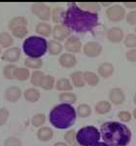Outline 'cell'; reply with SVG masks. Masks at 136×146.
Masks as SVG:
<instances>
[{
	"mask_svg": "<svg viewBox=\"0 0 136 146\" xmlns=\"http://www.w3.org/2000/svg\"><path fill=\"white\" fill-rule=\"evenodd\" d=\"M123 43L127 48H136V34H127L123 39Z\"/></svg>",
	"mask_w": 136,
	"mask_h": 146,
	"instance_id": "d590c367",
	"label": "cell"
},
{
	"mask_svg": "<svg viewBox=\"0 0 136 146\" xmlns=\"http://www.w3.org/2000/svg\"><path fill=\"white\" fill-rule=\"evenodd\" d=\"M110 3H102V5H105V6H107V5H109Z\"/></svg>",
	"mask_w": 136,
	"mask_h": 146,
	"instance_id": "f907efd6",
	"label": "cell"
},
{
	"mask_svg": "<svg viewBox=\"0 0 136 146\" xmlns=\"http://www.w3.org/2000/svg\"><path fill=\"white\" fill-rule=\"evenodd\" d=\"M132 117H134V119H136V108H134L132 111Z\"/></svg>",
	"mask_w": 136,
	"mask_h": 146,
	"instance_id": "c3c4849f",
	"label": "cell"
},
{
	"mask_svg": "<svg viewBox=\"0 0 136 146\" xmlns=\"http://www.w3.org/2000/svg\"><path fill=\"white\" fill-rule=\"evenodd\" d=\"M64 16H65V10L63 8H61V7H54V8L52 10L51 19H53V21L54 23L62 24Z\"/></svg>",
	"mask_w": 136,
	"mask_h": 146,
	"instance_id": "7402d4cb",
	"label": "cell"
},
{
	"mask_svg": "<svg viewBox=\"0 0 136 146\" xmlns=\"http://www.w3.org/2000/svg\"><path fill=\"white\" fill-rule=\"evenodd\" d=\"M63 48H65L68 52H73V53L80 52L82 49V42L77 37L71 36L65 40Z\"/></svg>",
	"mask_w": 136,
	"mask_h": 146,
	"instance_id": "7c38bea8",
	"label": "cell"
},
{
	"mask_svg": "<svg viewBox=\"0 0 136 146\" xmlns=\"http://www.w3.org/2000/svg\"><path fill=\"white\" fill-rule=\"evenodd\" d=\"M54 87L58 91H71L73 89V85L68 78H61L56 82V86Z\"/></svg>",
	"mask_w": 136,
	"mask_h": 146,
	"instance_id": "484cf974",
	"label": "cell"
},
{
	"mask_svg": "<svg viewBox=\"0 0 136 146\" xmlns=\"http://www.w3.org/2000/svg\"><path fill=\"white\" fill-rule=\"evenodd\" d=\"M100 132L94 126H86L81 128L76 135V140L81 146H92L99 141Z\"/></svg>",
	"mask_w": 136,
	"mask_h": 146,
	"instance_id": "5b68a950",
	"label": "cell"
},
{
	"mask_svg": "<svg viewBox=\"0 0 136 146\" xmlns=\"http://www.w3.org/2000/svg\"><path fill=\"white\" fill-rule=\"evenodd\" d=\"M127 16L125 10L123 6L118 4L112 5V6L108 7V9L106 10V17L110 21L113 22H119L122 21L123 19Z\"/></svg>",
	"mask_w": 136,
	"mask_h": 146,
	"instance_id": "8992f818",
	"label": "cell"
},
{
	"mask_svg": "<svg viewBox=\"0 0 136 146\" xmlns=\"http://www.w3.org/2000/svg\"><path fill=\"white\" fill-rule=\"evenodd\" d=\"M127 22L129 25H136V10L129 12L127 16H125Z\"/></svg>",
	"mask_w": 136,
	"mask_h": 146,
	"instance_id": "7bdbcfd3",
	"label": "cell"
},
{
	"mask_svg": "<svg viewBox=\"0 0 136 146\" xmlns=\"http://www.w3.org/2000/svg\"><path fill=\"white\" fill-rule=\"evenodd\" d=\"M123 6L129 9H135L136 8V2H125Z\"/></svg>",
	"mask_w": 136,
	"mask_h": 146,
	"instance_id": "f6af8a7d",
	"label": "cell"
},
{
	"mask_svg": "<svg viewBox=\"0 0 136 146\" xmlns=\"http://www.w3.org/2000/svg\"><path fill=\"white\" fill-rule=\"evenodd\" d=\"M84 78L86 84H88L91 87H94L99 83V76L93 72H85L84 73Z\"/></svg>",
	"mask_w": 136,
	"mask_h": 146,
	"instance_id": "4316f807",
	"label": "cell"
},
{
	"mask_svg": "<svg viewBox=\"0 0 136 146\" xmlns=\"http://www.w3.org/2000/svg\"><path fill=\"white\" fill-rule=\"evenodd\" d=\"M58 61L60 66H62L63 68L66 69L74 68L77 65V58L72 53H62L60 55V57H59Z\"/></svg>",
	"mask_w": 136,
	"mask_h": 146,
	"instance_id": "9a60e30c",
	"label": "cell"
},
{
	"mask_svg": "<svg viewBox=\"0 0 136 146\" xmlns=\"http://www.w3.org/2000/svg\"><path fill=\"white\" fill-rule=\"evenodd\" d=\"M9 115L10 112L6 108H0V126L4 125L7 122Z\"/></svg>",
	"mask_w": 136,
	"mask_h": 146,
	"instance_id": "60d3db41",
	"label": "cell"
},
{
	"mask_svg": "<svg viewBox=\"0 0 136 146\" xmlns=\"http://www.w3.org/2000/svg\"><path fill=\"white\" fill-rule=\"evenodd\" d=\"M54 146H69L66 142H61V141H58V142H56L54 144Z\"/></svg>",
	"mask_w": 136,
	"mask_h": 146,
	"instance_id": "bcb514c9",
	"label": "cell"
},
{
	"mask_svg": "<svg viewBox=\"0 0 136 146\" xmlns=\"http://www.w3.org/2000/svg\"><path fill=\"white\" fill-rule=\"evenodd\" d=\"M21 48H18V46H13V48H7L2 53L1 58L3 61H7V62L10 63H15L17 61H19V59L21 58Z\"/></svg>",
	"mask_w": 136,
	"mask_h": 146,
	"instance_id": "30bf717a",
	"label": "cell"
},
{
	"mask_svg": "<svg viewBox=\"0 0 136 146\" xmlns=\"http://www.w3.org/2000/svg\"><path fill=\"white\" fill-rule=\"evenodd\" d=\"M64 140L68 145H74L76 140V133L74 130H69L64 133Z\"/></svg>",
	"mask_w": 136,
	"mask_h": 146,
	"instance_id": "f35d334b",
	"label": "cell"
},
{
	"mask_svg": "<svg viewBox=\"0 0 136 146\" xmlns=\"http://www.w3.org/2000/svg\"><path fill=\"white\" fill-rule=\"evenodd\" d=\"M0 53H1V46H0Z\"/></svg>",
	"mask_w": 136,
	"mask_h": 146,
	"instance_id": "f5cc1de1",
	"label": "cell"
},
{
	"mask_svg": "<svg viewBox=\"0 0 136 146\" xmlns=\"http://www.w3.org/2000/svg\"><path fill=\"white\" fill-rule=\"evenodd\" d=\"M31 12L42 21H49L51 19L52 10L44 3H34L31 6Z\"/></svg>",
	"mask_w": 136,
	"mask_h": 146,
	"instance_id": "52a82bcc",
	"label": "cell"
},
{
	"mask_svg": "<svg viewBox=\"0 0 136 146\" xmlns=\"http://www.w3.org/2000/svg\"><path fill=\"white\" fill-rule=\"evenodd\" d=\"M54 137V131L50 127H41L37 131V138L41 141L47 142Z\"/></svg>",
	"mask_w": 136,
	"mask_h": 146,
	"instance_id": "e0dca14e",
	"label": "cell"
},
{
	"mask_svg": "<svg viewBox=\"0 0 136 146\" xmlns=\"http://www.w3.org/2000/svg\"><path fill=\"white\" fill-rule=\"evenodd\" d=\"M21 97V89L18 86H10L5 90L4 98L10 103H17Z\"/></svg>",
	"mask_w": 136,
	"mask_h": 146,
	"instance_id": "4fadbf2b",
	"label": "cell"
},
{
	"mask_svg": "<svg viewBox=\"0 0 136 146\" xmlns=\"http://www.w3.org/2000/svg\"><path fill=\"white\" fill-rule=\"evenodd\" d=\"M4 146H23V142L17 137H9L4 140Z\"/></svg>",
	"mask_w": 136,
	"mask_h": 146,
	"instance_id": "ab89813d",
	"label": "cell"
},
{
	"mask_svg": "<svg viewBox=\"0 0 136 146\" xmlns=\"http://www.w3.org/2000/svg\"><path fill=\"white\" fill-rule=\"evenodd\" d=\"M56 86L54 78L51 75H45L41 83V88L44 90H52Z\"/></svg>",
	"mask_w": 136,
	"mask_h": 146,
	"instance_id": "1f68e13d",
	"label": "cell"
},
{
	"mask_svg": "<svg viewBox=\"0 0 136 146\" xmlns=\"http://www.w3.org/2000/svg\"><path fill=\"white\" fill-rule=\"evenodd\" d=\"M27 33H28V30H27V27L26 26H19V27H17L12 30V34H13L14 37L16 38H19V39H21V38H24Z\"/></svg>",
	"mask_w": 136,
	"mask_h": 146,
	"instance_id": "74e56055",
	"label": "cell"
},
{
	"mask_svg": "<svg viewBox=\"0 0 136 146\" xmlns=\"http://www.w3.org/2000/svg\"><path fill=\"white\" fill-rule=\"evenodd\" d=\"M100 135L109 146H127L131 141V131L127 125L116 121H108L101 125Z\"/></svg>",
	"mask_w": 136,
	"mask_h": 146,
	"instance_id": "7a4b0ae2",
	"label": "cell"
},
{
	"mask_svg": "<svg viewBox=\"0 0 136 146\" xmlns=\"http://www.w3.org/2000/svg\"><path fill=\"white\" fill-rule=\"evenodd\" d=\"M125 57L129 62H136V48L128 49L125 53Z\"/></svg>",
	"mask_w": 136,
	"mask_h": 146,
	"instance_id": "ee69618b",
	"label": "cell"
},
{
	"mask_svg": "<svg viewBox=\"0 0 136 146\" xmlns=\"http://www.w3.org/2000/svg\"><path fill=\"white\" fill-rule=\"evenodd\" d=\"M17 66L15 64H8L3 68V76L7 80H14V73Z\"/></svg>",
	"mask_w": 136,
	"mask_h": 146,
	"instance_id": "8d00e7d4",
	"label": "cell"
},
{
	"mask_svg": "<svg viewBox=\"0 0 136 146\" xmlns=\"http://www.w3.org/2000/svg\"><path fill=\"white\" fill-rule=\"evenodd\" d=\"M78 6H80V8L84 11L93 14H97L101 9V4L97 2H80Z\"/></svg>",
	"mask_w": 136,
	"mask_h": 146,
	"instance_id": "44dd1931",
	"label": "cell"
},
{
	"mask_svg": "<svg viewBox=\"0 0 136 146\" xmlns=\"http://www.w3.org/2000/svg\"><path fill=\"white\" fill-rule=\"evenodd\" d=\"M14 44V39L8 32H1L0 33V46L5 48H10Z\"/></svg>",
	"mask_w": 136,
	"mask_h": 146,
	"instance_id": "cb8c5ba5",
	"label": "cell"
},
{
	"mask_svg": "<svg viewBox=\"0 0 136 146\" xmlns=\"http://www.w3.org/2000/svg\"><path fill=\"white\" fill-rule=\"evenodd\" d=\"M77 115H79L82 118L88 117L91 114V108L88 104H81L77 108Z\"/></svg>",
	"mask_w": 136,
	"mask_h": 146,
	"instance_id": "836d02e7",
	"label": "cell"
},
{
	"mask_svg": "<svg viewBox=\"0 0 136 146\" xmlns=\"http://www.w3.org/2000/svg\"><path fill=\"white\" fill-rule=\"evenodd\" d=\"M118 117L122 122H129L132 118V114L129 112V111L123 110L118 113Z\"/></svg>",
	"mask_w": 136,
	"mask_h": 146,
	"instance_id": "b9f144b4",
	"label": "cell"
},
{
	"mask_svg": "<svg viewBox=\"0 0 136 146\" xmlns=\"http://www.w3.org/2000/svg\"><path fill=\"white\" fill-rule=\"evenodd\" d=\"M72 146H81V145H80V144H76V143H75V144L72 145Z\"/></svg>",
	"mask_w": 136,
	"mask_h": 146,
	"instance_id": "816d5d0a",
	"label": "cell"
},
{
	"mask_svg": "<svg viewBox=\"0 0 136 146\" xmlns=\"http://www.w3.org/2000/svg\"><path fill=\"white\" fill-rule=\"evenodd\" d=\"M53 37L54 40L58 42H62L65 41L66 39H68V37L70 36L71 31L69 30L67 27H65L63 24H56L53 28Z\"/></svg>",
	"mask_w": 136,
	"mask_h": 146,
	"instance_id": "8fae6325",
	"label": "cell"
},
{
	"mask_svg": "<svg viewBox=\"0 0 136 146\" xmlns=\"http://www.w3.org/2000/svg\"><path fill=\"white\" fill-rule=\"evenodd\" d=\"M45 122H46V116L44 115L43 113L35 114L33 117L31 118V124L33 127H35V128L42 127Z\"/></svg>",
	"mask_w": 136,
	"mask_h": 146,
	"instance_id": "e575fe53",
	"label": "cell"
},
{
	"mask_svg": "<svg viewBox=\"0 0 136 146\" xmlns=\"http://www.w3.org/2000/svg\"><path fill=\"white\" fill-rule=\"evenodd\" d=\"M67 6L62 24L70 31L86 33L98 25V14L84 11L74 2L68 3Z\"/></svg>",
	"mask_w": 136,
	"mask_h": 146,
	"instance_id": "6da1fadb",
	"label": "cell"
},
{
	"mask_svg": "<svg viewBox=\"0 0 136 146\" xmlns=\"http://www.w3.org/2000/svg\"><path fill=\"white\" fill-rule=\"evenodd\" d=\"M92 146H109V145L107 144V143H105L104 141H103V142H99V141H98V142H96L95 144H93Z\"/></svg>",
	"mask_w": 136,
	"mask_h": 146,
	"instance_id": "7dc6e473",
	"label": "cell"
},
{
	"mask_svg": "<svg viewBox=\"0 0 136 146\" xmlns=\"http://www.w3.org/2000/svg\"><path fill=\"white\" fill-rule=\"evenodd\" d=\"M109 100L110 103L116 106L123 105L125 101V93L122 88H112L109 92Z\"/></svg>",
	"mask_w": 136,
	"mask_h": 146,
	"instance_id": "9c48e42d",
	"label": "cell"
},
{
	"mask_svg": "<svg viewBox=\"0 0 136 146\" xmlns=\"http://www.w3.org/2000/svg\"><path fill=\"white\" fill-rule=\"evenodd\" d=\"M24 99L29 103H36L41 97L40 91L36 88H27L23 92Z\"/></svg>",
	"mask_w": 136,
	"mask_h": 146,
	"instance_id": "ffe728a7",
	"label": "cell"
},
{
	"mask_svg": "<svg viewBox=\"0 0 136 146\" xmlns=\"http://www.w3.org/2000/svg\"><path fill=\"white\" fill-rule=\"evenodd\" d=\"M24 65H25L26 68L29 69H40L42 65H43V62L40 58H31V57H27L24 60Z\"/></svg>",
	"mask_w": 136,
	"mask_h": 146,
	"instance_id": "d6a6232c",
	"label": "cell"
},
{
	"mask_svg": "<svg viewBox=\"0 0 136 146\" xmlns=\"http://www.w3.org/2000/svg\"><path fill=\"white\" fill-rule=\"evenodd\" d=\"M135 34H136V27H135Z\"/></svg>",
	"mask_w": 136,
	"mask_h": 146,
	"instance_id": "db71d44e",
	"label": "cell"
},
{
	"mask_svg": "<svg viewBox=\"0 0 136 146\" xmlns=\"http://www.w3.org/2000/svg\"><path fill=\"white\" fill-rule=\"evenodd\" d=\"M35 31L37 34L44 37H48L50 36L53 32V29H52V26L47 22H39L38 24L35 27Z\"/></svg>",
	"mask_w": 136,
	"mask_h": 146,
	"instance_id": "603a6c76",
	"label": "cell"
},
{
	"mask_svg": "<svg viewBox=\"0 0 136 146\" xmlns=\"http://www.w3.org/2000/svg\"><path fill=\"white\" fill-rule=\"evenodd\" d=\"M23 50L27 57L41 58L48 50V42L43 37L30 36L24 40Z\"/></svg>",
	"mask_w": 136,
	"mask_h": 146,
	"instance_id": "277c9868",
	"label": "cell"
},
{
	"mask_svg": "<svg viewBox=\"0 0 136 146\" xmlns=\"http://www.w3.org/2000/svg\"><path fill=\"white\" fill-rule=\"evenodd\" d=\"M133 103H134L135 106H136V94L134 95V97H133Z\"/></svg>",
	"mask_w": 136,
	"mask_h": 146,
	"instance_id": "681fc988",
	"label": "cell"
},
{
	"mask_svg": "<svg viewBox=\"0 0 136 146\" xmlns=\"http://www.w3.org/2000/svg\"><path fill=\"white\" fill-rule=\"evenodd\" d=\"M63 46L60 42H58L56 40H52L48 42V50L52 55H58L62 52Z\"/></svg>",
	"mask_w": 136,
	"mask_h": 146,
	"instance_id": "d4e9b609",
	"label": "cell"
},
{
	"mask_svg": "<svg viewBox=\"0 0 136 146\" xmlns=\"http://www.w3.org/2000/svg\"><path fill=\"white\" fill-rule=\"evenodd\" d=\"M58 99L61 102V104L73 105V104H75L76 101H77V96H76V94H74L72 92H63V93L59 94Z\"/></svg>",
	"mask_w": 136,
	"mask_h": 146,
	"instance_id": "f1b7e54d",
	"label": "cell"
},
{
	"mask_svg": "<svg viewBox=\"0 0 136 146\" xmlns=\"http://www.w3.org/2000/svg\"><path fill=\"white\" fill-rule=\"evenodd\" d=\"M29 71L28 69L26 68H19L17 67L16 70H15V73H14V78L18 80L19 81H25L29 78Z\"/></svg>",
	"mask_w": 136,
	"mask_h": 146,
	"instance_id": "4dcf8cb0",
	"label": "cell"
},
{
	"mask_svg": "<svg viewBox=\"0 0 136 146\" xmlns=\"http://www.w3.org/2000/svg\"><path fill=\"white\" fill-rule=\"evenodd\" d=\"M44 76H45V74L42 71H39V70L34 71L33 73L31 74V76H30L31 84L33 86H35V87H41V83H42V80H43Z\"/></svg>",
	"mask_w": 136,
	"mask_h": 146,
	"instance_id": "f546056e",
	"label": "cell"
},
{
	"mask_svg": "<svg viewBox=\"0 0 136 146\" xmlns=\"http://www.w3.org/2000/svg\"><path fill=\"white\" fill-rule=\"evenodd\" d=\"M70 78H71V83H72V85L76 86V87L81 88L86 85V81H85V78H84L83 72H81V71L73 72L70 75Z\"/></svg>",
	"mask_w": 136,
	"mask_h": 146,
	"instance_id": "ac0fdd59",
	"label": "cell"
},
{
	"mask_svg": "<svg viewBox=\"0 0 136 146\" xmlns=\"http://www.w3.org/2000/svg\"><path fill=\"white\" fill-rule=\"evenodd\" d=\"M107 38L111 43L118 44L121 43L125 39V34L123 30L121 27H111L107 31Z\"/></svg>",
	"mask_w": 136,
	"mask_h": 146,
	"instance_id": "5bb4252c",
	"label": "cell"
},
{
	"mask_svg": "<svg viewBox=\"0 0 136 146\" xmlns=\"http://www.w3.org/2000/svg\"><path fill=\"white\" fill-rule=\"evenodd\" d=\"M77 112L71 105L59 104L54 106L49 114L50 123L56 129H68L72 127L76 121Z\"/></svg>",
	"mask_w": 136,
	"mask_h": 146,
	"instance_id": "3957f363",
	"label": "cell"
},
{
	"mask_svg": "<svg viewBox=\"0 0 136 146\" xmlns=\"http://www.w3.org/2000/svg\"><path fill=\"white\" fill-rule=\"evenodd\" d=\"M102 49V44L97 42H88L84 46V54L88 57L94 58L100 55Z\"/></svg>",
	"mask_w": 136,
	"mask_h": 146,
	"instance_id": "ba28073f",
	"label": "cell"
},
{
	"mask_svg": "<svg viewBox=\"0 0 136 146\" xmlns=\"http://www.w3.org/2000/svg\"><path fill=\"white\" fill-rule=\"evenodd\" d=\"M95 112L99 115H104L107 114L112 110V104L109 101H99L96 103L94 106Z\"/></svg>",
	"mask_w": 136,
	"mask_h": 146,
	"instance_id": "d6986e66",
	"label": "cell"
},
{
	"mask_svg": "<svg viewBox=\"0 0 136 146\" xmlns=\"http://www.w3.org/2000/svg\"><path fill=\"white\" fill-rule=\"evenodd\" d=\"M114 70H115V68H114L112 63L104 62L98 67L97 73H98V76H101V78H108L114 74Z\"/></svg>",
	"mask_w": 136,
	"mask_h": 146,
	"instance_id": "2e32d148",
	"label": "cell"
},
{
	"mask_svg": "<svg viewBox=\"0 0 136 146\" xmlns=\"http://www.w3.org/2000/svg\"><path fill=\"white\" fill-rule=\"evenodd\" d=\"M27 19L24 17H15L9 21L8 28L9 30H13V29L17 28L19 26H27Z\"/></svg>",
	"mask_w": 136,
	"mask_h": 146,
	"instance_id": "83f0119b",
	"label": "cell"
}]
</instances>
